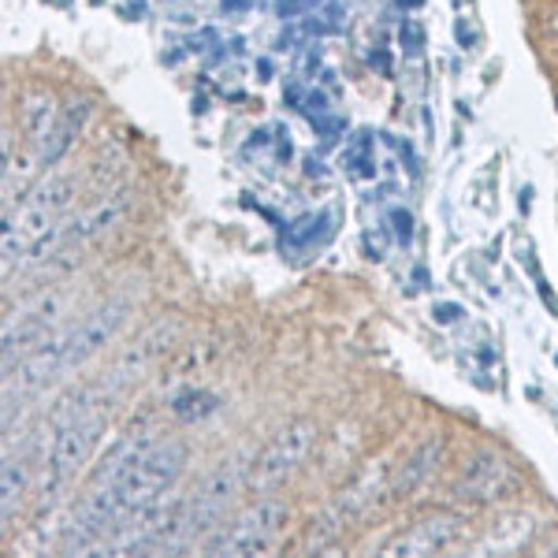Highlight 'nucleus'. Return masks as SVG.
Wrapping results in <instances>:
<instances>
[{
    "label": "nucleus",
    "instance_id": "21",
    "mask_svg": "<svg viewBox=\"0 0 558 558\" xmlns=\"http://www.w3.org/2000/svg\"><path fill=\"white\" fill-rule=\"evenodd\" d=\"M391 228H395V239L407 246V242L413 239V216L407 209H391Z\"/></svg>",
    "mask_w": 558,
    "mask_h": 558
},
{
    "label": "nucleus",
    "instance_id": "10",
    "mask_svg": "<svg viewBox=\"0 0 558 558\" xmlns=\"http://www.w3.org/2000/svg\"><path fill=\"white\" fill-rule=\"evenodd\" d=\"M465 533V518L454 514V510H439V514H428L421 521H413L407 533H399L391 544L384 547V555H444L462 539Z\"/></svg>",
    "mask_w": 558,
    "mask_h": 558
},
{
    "label": "nucleus",
    "instance_id": "11",
    "mask_svg": "<svg viewBox=\"0 0 558 558\" xmlns=\"http://www.w3.org/2000/svg\"><path fill=\"white\" fill-rule=\"evenodd\" d=\"M439 458H444V436H425L399 465H395L391 481H387V495H391V499H410V495L436 473Z\"/></svg>",
    "mask_w": 558,
    "mask_h": 558
},
{
    "label": "nucleus",
    "instance_id": "5",
    "mask_svg": "<svg viewBox=\"0 0 558 558\" xmlns=\"http://www.w3.org/2000/svg\"><path fill=\"white\" fill-rule=\"evenodd\" d=\"M287 521V502L276 499V495H260V499L250 502L246 510L228 521V529H213L209 536L202 539L205 555H265L276 547L279 533H283Z\"/></svg>",
    "mask_w": 558,
    "mask_h": 558
},
{
    "label": "nucleus",
    "instance_id": "22",
    "mask_svg": "<svg viewBox=\"0 0 558 558\" xmlns=\"http://www.w3.org/2000/svg\"><path fill=\"white\" fill-rule=\"evenodd\" d=\"M313 128H317V134H320V138H336V134L339 131H343V120H339V116H313Z\"/></svg>",
    "mask_w": 558,
    "mask_h": 558
},
{
    "label": "nucleus",
    "instance_id": "3",
    "mask_svg": "<svg viewBox=\"0 0 558 558\" xmlns=\"http://www.w3.org/2000/svg\"><path fill=\"white\" fill-rule=\"evenodd\" d=\"M75 191L78 186L71 175H49L15 202V213H4V268H12V260L34 257V246L64 220V213L75 202Z\"/></svg>",
    "mask_w": 558,
    "mask_h": 558
},
{
    "label": "nucleus",
    "instance_id": "17",
    "mask_svg": "<svg viewBox=\"0 0 558 558\" xmlns=\"http://www.w3.org/2000/svg\"><path fill=\"white\" fill-rule=\"evenodd\" d=\"M216 407H220V399H216L213 391H202V387H191V391H179L172 399V413L183 421H202L209 417V413H216Z\"/></svg>",
    "mask_w": 558,
    "mask_h": 558
},
{
    "label": "nucleus",
    "instance_id": "1",
    "mask_svg": "<svg viewBox=\"0 0 558 558\" xmlns=\"http://www.w3.org/2000/svg\"><path fill=\"white\" fill-rule=\"evenodd\" d=\"M128 310V299H108L94 305V310H86L78 320L64 324L49 343H41L15 365H8V391H15V399H34L52 380H60L71 368L89 362L120 331Z\"/></svg>",
    "mask_w": 558,
    "mask_h": 558
},
{
    "label": "nucleus",
    "instance_id": "9",
    "mask_svg": "<svg viewBox=\"0 0 558 558\" xmlns=\"http://www.w3.org/2000/svg\"><path fill=\"white\" fill-rule=\"evenodd\" d=\"M172 339H175V324H153L146 336L134 339V343L123 350L120 357H116L112 373L105 376L108 395L116 399V395H123L128 387L138 384L142 376H146L149 368L160 362V354H165V350L172 347Z\"/></svg>",
    "mask_w": 558,
    "mask_h": 558
},
{
    "label": "nucleus",
    "instance_id": "8",
    "mask_svg": "<svg viewBox=\"0 0 558 558\" xmlns=\"http://www.w3.org/2000/svg\"><path fill=\"white\" fill-rule=\"evenodd\" d=\"M518 488V470L499 451H481L470 458V465L458 476V499L473 502V507H492V502L507 499Z\"/></svg>",
    "mask_w": 558,
    "mask_h": 558
},
{
    "label": "nucleus",
    "instance_id": "24",
    "mask_svg": "<svg viewBox=\"0 0 558 558\" xmlns=\"http://www.w3.org/2000/svg\"><path fill=\"white\" fill-rule=\"evenodd\" d=\"M462 317H465L462 305H454V302H439L436 305V320L439 324H454V320H462Z\"/></svg>",
    "mask_w": 558,
    "mask_h": 558
},
{
    "label": "nucleus",
    "instance_id": "14",
    "mask_svg": "<svg viewBox=\"0 0 558 558\" xmlns=\"http://www.w3.org/2000/svg\"><path fill=\"white\" fill-rule=\"evenodd\" d=\"M533 533V518L529 514H507L499 518V525H492L488 533L473 544V555H510Z\"/></svg>",
    "mask_w": 558,
    "mask_h": 558
},
{
    "label": "nucleus",
    "instance_id": "27",
    "mask_svg": "<svg viewBox=\"0 0 558 558\" xmlns=\"http://www.w3.org/2000/svg\"><path fill=\"white\" fill-rule=\"evenodd\" d=\"M239 4H242V8H250V4H257V0H239Z\"/></svg>",
    "mask_w": 558,
    "mask_h": 558
},
{
    "label": "nucleus",
    "instance_id": "18",
    "mask_svg": "<svg viewBox=\"0 0 558 558\" xmlns=\"http://www.w3.org/2000/svg\"><path fill=\"white\" fill-rule=\"evenodd\" d=\"M328 220L331 216L328 213H317V216H302V220H294L291 228L283 231V242L287 246H310L313 239H320L324 235V228H328Z\"/></svg>",
    "mask_w": 558,
    "mask_h": 558
},
{
    "label": "nucleus",
    "instance_id": "20",
    "mask_svg": "<svg viewBox=\"0 0 558 558\" xmlns=\"http://www.w3.org/2000/svg\"><path fill=\"white\" fill-rule=\"evenodd\" d=\"M343 20H347L343 8H328V15H313V23L305 26V31L310 34H336V31H343Z\"/></svg>",
    "mask_w": 558,
    "mask_h": 558
},
{
    "label": "nucleus",
    "instance_id": "12",
    "mask_svg": "<svg viewBox=\"0 0 558 558\" xmlns=\"http://www.w3.org/2000/svg\"><path fill=\"white\" fill-rule=\"evenodd\" d=\"M387 470L384 465H373V470H365L362 476H354V481L347 484L343 492H339V499L331 502V510H336L343 521H354L362 518L365 510H373L376 502H380V495H387Z\"/></svg>",
    "mask_w": 558,
    "mask_h": 558
},
{
    "label": "nucleus",
    "instance_id": "13",
    "mask_svg": "<svg viewBox=\"0 0 558 558\" xmlns=\"http://www.w3.org/2000/svg\"><path fill=\"white\" fill-rule=\"evenodd\" d=\"M89 112H94V105H89V101H75V105H68L64 112H60L57 128H52L49 138H45L41 146H38L41 160H45V168L57 165V160H64V153H68L71 146H75V138L83 134L86 120H89Z\"/></svg>",
    "mask_w": 558,
    "mask_h": 558
},
{
    "label": "nucleus",
    "instance_id": "6",
    "mask_svg": "<svg viewBox=\"0 0 558 558\" xmlns=\"http://www.w3.org/2000/svg\"><path fill=\"white\" fill-rule=\"evenodd\" d=\"M131 209V191H112L105 194L101 202H94L89 209L75 213L71 220H60L57 228L45 235L38 246H34V257L31 260H45V257H60L68 250H78V246H89L94 239L108 235L116 223L128 216Z\"/></svg>",
    "mask_w": 558,
    "mask_h": 558
},
{
    "label": "nucleus",
    "instance_id": "19",
    "mask_svg": "<svg viewBox=\"0 0 558 558\" xmlns=\"http://www.w3.org/2000/svg\"><path fill=\"white\" fill-rule=\"evenodd\" d=\"M399 45H402V52H407V57H417V52L425 49V31H421L417 20H402Z\"/></svg>",
    "mask_w": 558,
    "mask_h": 558
},
{
    "label": "nucleus",
    "instance_id": "15",
    "mask_svg": "<svg viewBox=\"0 0 558 558\" xmlns=\"http://www.w3.org/2000/svg\"><path fill=\"white\" fill-rule=\"evenodd\" d=\"M26 488H31V454L8 451L4 470H0V502H4V521H12V510L23 502Z\"/></svg>",
    "mask_w": 558,
    "mask_h": 558
},
{
    "label": "nucleus",
    "instance_id": "26",
    "mask_svg": "<svg viewBox=\"0 0 558 558\" xmlns=\"http://www.w3.org/2000/svg\"><path fill=\"white\" fill-rule=\"evenodd\" d=\"M544 34H551V38H558V8H555V12H547V20H544Z\"/></svg>",
    "mask_w": 558,
    "mask_h": 558
},
{
    "label": "nucleus",
    "instance_id": "23",
    "mask_svg": "<svg viewBox=\"0 0 558 558\" xmlns=\"http://www.w3.org/2000/svg\"><path fill=\"white\" fill-rule=\"evenodd\" d=\"M324 0H287V4H279V15L283 20H294V15H302V12H313V8H320Z\"/></svg>",
    "mask_w": 558,
    "mask_h": 558
},
{
    "label": "nucleus",
    "instance_id": "16",
    "mask_svg": "<svg viewBox=\"0 0 558 558\" xmlns=\"http://www.w3.org/2000/svg\"><path fill=\"white\" fill-rule=\"evenodd\" d=\"M60 112H64V108H57V101H52L49 94H31V97H26V101H23L26 142H31V146H41V142L52 134V128H57Z\"/></svg>",
    "mask_w": 558,
    "mask_h": 558
},
{
    "label": "nucleus",
    "instance_id": "2",
    "mask_svg": "<svg viewBox=\"0 0 558 558\" xmlns=\"http://www.w3.org/2000/svg\"><path fill=\"white\" fill-rule=\"evenodd\" d=\"M108 421V407L78 413V417H68L60 425H45L49 428V447L41 454V481H38V510H49L60 502L75 476L86 470L89 454L101 444V432Z\"/></svg>",
    "mask_w": 558,
    "mask_h": 558
},
{
    "label": "nucleus",
    "instance_id": "4",
    "mask_svg": "<svg viewBox=\"0 0 558 558\" xmlns=\"http://www.w3.org/2000/svg\"><path fill=\"white\" fill-rule=\"evenodd\" d=\"M71 305H75L71 287H49L45 294H34L31 302H23L4 320V368L26 357L31 350H38L41 343H49L71 317Z\"/></svg>",
    "mask_w": 558,
    "mask_h": 558
},
{
    "label": "nucleus",
    "instance_id": "7",
    "mask_svg": "<svg viewBox=\"0 0 558 558\" xmlns=\"http://www.w3.org/2000/svg\"><path fill=\"white\" fill-rule=\"evenodd\" d=\"M313 444H317V425L313 421H291V425H283L265 444V451L250 462V484L257 492L276 488L279 481H287L305 462Z\"/></svg>",
    "mask_w": 558,
    "mask_h": 558
},
{
    "label": "nucleus",
    "instance_id": "25",
    "mask_svg": "<svg viewBox=\"0 0 558 558\" xmlns=\"http://www.w3.org/2000/svg\"><path fill=\"white\" fill-rule=\"evenodd\" d=\"M365 246H368V254H373V260H380V257H384V239H380V235H368V239H365Z\"/></svg>",
    "mask_w": 558,
    "mask_h": 558
}]
</instances>
